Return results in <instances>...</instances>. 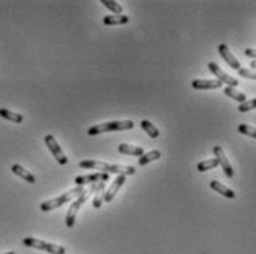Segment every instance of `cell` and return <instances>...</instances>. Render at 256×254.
<instances>
[{
    "mask_svg": "<svg viewBox=\"0 0 256 254\" xmlns=\"http://www.w3.org/2000/svg\"><path fill=\"white\" fill-rule=\"evenodd\" d=\"M80 168H89V170H99V173H117L125 176H132L136 173V168L133 165H120V164H108L104 161L95 160H83L79 163Z\"/></svg>",
    "mask_w": 256,
    "mask_h": 254,
    "instance_id": "6da1fadb",
    "label": "cell"
},
{
    "mask_svg": "<svg viewBox=\"0 0 256 254\" xmlns=\"http://www.w3.org/2000/svg\"><path fill=\"white\" fill-rule=\"evenodd\" d=\"M96 186H98V183L96 185H91V188L89 189H84L77 198H76V201L70 206V209H68V211H67V216H65V224H67V228H73L74 226V222H76V217H77V213H79V210H80V207L88 201V198L89 196L96 191Z\"/></svg>",
    "mask_w": 256,
    "mask_h": 254,
    "instance_id": "7a4b0ae2",
    "label": "cell"
},
{
    "mask_svg": "<svg viewBox=\"0 0 256 254\" xmlns=\"http://www.w3.org/2000/svg\"><path fill=\"white\" fill-rule=\"evenodd\" d=\"M83 191H84L83 186H76V188H73V189L64 192L63 195L56 196V198H53V200H49V201L42 203V204H40V210H42V211H50V210L58 209V207L64 206L65 203L71 201L73 198H77V196H79Z\"/></svg>",
    "mask_w": 256,
    "mask_h": 254,
    "instance_id": "3957f363",
    "label": "cell"
},
{
    "mask_svg": "<svg viewBox=\"0 0 256 254\" xmlns=\"http://www.w3.org/2000/svg\"><path fill=\"white\" fill-rule=\"evenodd\" d=\"M135 127V123L132 120H123V121H108V123H101L96 126L89 127L88 134L89 136H96L105 132H117V130H132Z\"/></svg>",
    "mask_w": 256,
    "mask_h": 254,
    "instance_id": "277c9868",
    "label": "cell"
},
{
    "mask_svg": "<svg viewBox=\"0 0 256 254\" xmlns=\"http://www.w3.org/2000/svg\"><path fill=\"white\" fill-rule=\"evenodd\" d=\"M24 245L27 247H32V248H37V250H43L49 254H65L67 250L65 247L63 245H56V244H49V242H45L42 239H37V238H32V237H27L24 238Z\"/></svg>",
    "mask_w": 256,
    "mask_h": 254,
    "instance_id": "5b68a950",
    "label": "cell"
},
{
    "mask_svg": "<svg viewBox=\"0 0 256 254\" xmlns=\"http://www.w3.org/2000/svg\"><path fill=\"white\" fill-rule=\"evenodd\" d=\"M45 144H46V147L49 148V151L52 152V155L55 157V160L58 161V164L65 165V164L68 163L67 155L64 154V151L61 149V147L58 145V142H56V139H55L53 134H46V136H45Z\"/></svg>",
    "mask_w": 256,
    "mask_h": 254,
    "instance_id": "8992f818",
    "label": "cell"
},
{
    "mask_svg": "<svg viewBox=\"0 0 256 254\" xmlns=\"http://www.w3.org/2000/svg\"><path fill=\"white\" fill-rule=\"evenodd\" d=\"M208 67H209V70L212 71V74L216 75V80H219L222 84L225 83L228 88H237V86H239V80L234 78V77H231V75H228L224 70H221V67H219L216 62H209Z\"/></svg>",
    "mask_w": 256,
    "mask_h": 254,
    "instance_id": "52a82bcc",
    "label": "cell"
},
{
    "mask_svg": "<svg viewBox=\"0 0 256 254\" xmlns=\"http://www.w3.org/2000/svg\"><path fill=\"white\" fill-rule=\"evenodd\" d=\"M110 179V175L107 173H94V175H86V176H77L74 179V183L77 186H84V185H96L101 182H107Z\"/></svg>",
    "mask_w": 256,
    "mask_h": 254,
    "instance_id": "ba28073f",
    "label": "cell"
},
{
    "mask_svg": "<svg viewBox=\"0 0 256 254\" xmlns=\"http://www.w3.org/2000/svg\"><path fill=\"white\" fill-rule=\"evenodd\" d=\"M213 154H215V157L218 158V161H219V164H221V167H222V170L225 172L226 178L231 179V178L234 176V170H233V167H231L228 158L225 157L224 149H222L221 147H213Z\"/></svg>",
    "mask_w": 256,
    "mask_h": 254,
    "instance_id": "9c48e42d",
    "label": "cell"
},
{
    "mask_svg": "<svg viewBox=\"0 0 256 254\" xmlns=\"http://www.w3.org/2000/svg\"><path fill=\"white\" fill-rule=\"evenodd\" d=\"M218 52H219V55L222 56V60L226 62V64H228L233 70H240L241 67H240V62L237 61V58H236V56L230 52V49H228V46H226V45H224V43H221L219 45V47H218Z\"/></svg>",
    "mask_w": 256,
    "mask_h": 254,
    "instance_id": "30bf717a",
    "label": "cell"
},
{
    "mask_svg": "<svg viewBox=\"0 0 256 254\" xmlns=\"http://www.w3.org/2000/svg\"><path fill=\"white\" fill-rule=\"evenodd\" d=\"M126 182V176L125 175H119L116 179H114V182H112L111 185H110V188L105 191V195H104V201L105 203H110V201H112V198L116 196V194L119 192V189L123 186V183Z\"/></svg>",
    "mask_w": 256,
    "mask_h": 254,
    "instance_id": "8fae6325",
    "label": "cell"
},
{
    "mask_svg": "<svg viewBox=\"0 0 256 254\" xmlns=\"http://www.w3.org/2000/svg\"><path fill=\"white\" fill-rule=\"evenodd\" d=\"M191 86L195 90H209L222 88V83L219 80H194Z\"/></svg>",
    "mask_w": 256,
    "mask_h": 254,
    "instance_id": "7c38bea8",
    "label": "cell"
},
{
    "mask_svg": "<svg viewBox=\"0 0 256 254\" xmlns=\"http://www.w3.org/2000/svg\"><path fill=\"white\" fill-rule=\"evenodd\" d=\"M11 170H12V173L14 175H16V176H19L21 179H24L25 182H28V183H32V185H34L36 183V178L28 172V170H25V168L22 167V165H19V164H14L12 167H11Z\"/></svg>",
    "mask_w": 256,
    "mask_h": 254,
    "instance_id": "4fadbf2b",
    "label": "cell"
},
{
    "mask_svg": "<svg viewBox=\"0 0 256 254\" xmlns=\"http://www.w3.org/2000/svg\"><path fill=\"white\" fill-rule=\"evenodd\" d=\"M209 185H210V188H212L213 191H216L218 194L224 195L225 198H230V200H234V198H236V194H234V191H233V189H230V188H226V186H225V185H222L221 182H218V180H212Z\"/></svg>",
    "mask_w": 256,
    "mask_h": 254,
    "instance_id": "5bb4252c",
    "label": "cell"
},
{
    "mask_svg": "<svg viewBox=\"0 0 256 254\" xmlns=\"http://www.w3.org/2000/svg\"><path fill=\"white\" fill-rule=\"evenodd\" d=\"M119 152L125 154V155H135V157H142L145 154L142 147H135V145H129V144H120Z\"/></svg>",
    "mask_w": 256,
    "mask_h": 254,
    "instance_id": "9a60e30c",
    "label": "cell"
},
{
    "mask_svg": "<svg viewBox=\"0 0 256 254\" xmlns=\"http://www.w3.org/2000/svg\"><path fill=\"white\" fill-rule=\"evenodd\" d=\"M0 117H3V119L9 120L12 123H16V124H19V123L24 121V117L21 114H18V112H14V111H9L6 108H0Z\"/></svg>",
    "mask_w": 256,
    "mask_h": 254,
    "instance_id": "2e32d148",
    "label": "cell"
},
{
    "mask_svg": "<svg viewBox=\"0 0 256 254\" xmlns=\"http://www.w3.org/2000/svg\"><path fill=\"white\" fill-rule=\"evenodd\" d=\"M129 22V16L126 15H108L104 16V24L105 25H123Z\"/></svg>",
    "mask_w": 256,
    "mask_h": 254,
    "instance_id": "e0dca14e",
    "label": "cell"
},
{
    "mask_svg": "<svg viewBox=\"0 0 256 254\" xmlns=\"http://www.w3.org/2000/svg\"><path fill=\"white\" fill-rule=\"evenodd\" d=\"M160 157H161V152H160L159 149H153V151H150V152L144 154L142 157H139L138 164H139V165H147V164H148V163H151V161H157Z\"/></svg>",
    "mask_w": 256,
    "mask_h": 254,
    "instance_id": "ac0fdd59",
    "label": "cell"
},
{
    "mask_svg": "<svg viewBox=\"0 0 256 254\" xmlns=\"http://www.w3.org/2000/svg\"><path fill=\"white\" fill-rule=\"evenodd\" d=\"M104 195H105V182H101V183H98L96 191H95V198H94L95 209H101V206L104 203Z\"/></svg>",
    "mask_w": 256,
    "mask_h": 254,
    "instance_id": "d6986e66",
    "label": "cell"
},
{
    "mask_svg": "<svg viewBox=\"0 0 256 254\" xmlns=\"http://www.w3.org/2000/svg\"><path fill=\"white\" fill-rule=\"evenodd\" d=\"M224 93H225L226 96H230L231 99L240 102V104H244V102L247 101L246 95L241 93V92H239V90H236L234 88H224Z\"/></svg>",
    "mask_w": 256,
    "mask_h": 254,
    "instance_id": "ffe728a7",
    "label": "cell"
},
{
    "mask_svg": "<svg viewBox=\"0 0 256 254\" xmlns=\"http://www.w3.org/2000/svg\"><path fill=\"white\" fill-rule=\"evenodd\" d=\"M141 127L145 130V133L150 136V137H153V139H157L159 137V134H160V132H159V129L153 124V123H150L148 120H142L141 121Z\"/></svg>",
    "mask_w": 256,
    "mask_h": 254,
    "instance_id": "44dd1931",
    "label": "cell"
},
{
    "mask_svg": "<svg viewBox=\"0 0 256 254\" xmlns=\"http://www.w3.org/2000/svg\"><path fill=\"white\" fill-rule=\"evenodd\" d=\"M219 165V161L218 158H212V160H206V161H202L197 164V170L203 173V172H208V170H212V168L218 167Z\"/></svg>",
    "mask_w": 256,
    "mask_h": 254,
    "instance_id": "7402d4cb",
    "label": "cell"
},
{
    "mask_svg": "<svg viewBox=\"0 0 256 254\" xmlns=\"http://www.w3.org/2000/svg\"><path fill=\"white\" fill-rule=\"evenodd\" d=\"M101 5H104L107 9L114 12L116 15H122V12H123V6L119 2H112V0H101Z\"/></svg>",
    "mask_w": 256,
    "mask_h": 254,
    "instance_id": "603a6c76",
    "label": "cell"
},
{
    "mask_svg": "<svg viewBox=\"0 0 256 254\" xmlns=\"http://www.w3.org/2000/svg\"><path fill=\"white\" fill-rule=\"evenodd\" d=\"M239 132H240L241 134H246V136H249V137L256 139V127H252V126H249V124H240V126H239Z\"/></svg>",
    "mask_w": 256,
    "mask_h": 254,
    "instance_id": "cb8c5ba5",
    "label": "cell"
},
{
    "mask_svg": "<svg viewBox=\"0 0 256 254\" xmlns=\"http://www.w3.org/2000/svg\"><path fill=\"white\" fill-rule=\"evenodd\" d=\"M256 108V98L255 99H250V101H246L244 104H240L239 105V111L240 112H247V111H252Z\"/></svg>",
    "mask_w": 256,
    "mask_h": 254,
    "instance_id": "d4e9b609",
    "label": "cell"
},
{
    "mask_svg": "<svg viewBox=\"0 0 256 254\" xmlns=\"http://www.w3.org/2000/svg\"><path fill=\"white\" fill-rule=\"evenodd\" d=\"M239 74L244 78H250V80H256V71H252V70H247V68H240L239 70Z\"/></svg>",
    "mask_w": 256,
    "mask_h": 254,
    "instance_id": "484cf974",
    "label": "cell"
},
{
    "mask_svg": "<svg viewBox=\"0 0 256 254\" xmlns=\"http://www.w3.org/2000/svg\"><path fill=\"white\" fill-rule=\"evenodd\" d=\"M244 55L249 56V58H253V60L256 61V49H250V47H247V49L244 50Z\"/></svg>",
    "mask_w": 256,
    "mask_h": 254,
    "instance_id": "4316f807",
    "label": "cell"
},
{
    "mask_svg": "<svg viewBox=\"0 0 256 254\" xmlns=\"http://www.w3.org/2000/svg\"><path fill=\"white\" fill-rule=\"evenodd\" d=\"M250 67H252L253 70H256V61H252V62H250Z\"/></svg>",
    "mask_w": 256,
    "mask_h": 254,
    "instance_id": "83f0119b",
    "label": "cell"
},
{
    "mask_svg": "<svg viewBox=\"0 0 256 254\" xmlns=\"http://www.w3.org/2000/svg\"><path fill=\"white\" fill-rule=\"evenodd\" d=\"M3 254H15V253H12V251H9V253H3Z\"/></svg>",
    "mask_w": 256,
    "mask_h": 254,
    "instance_id": "f1b7e54d",
    "label": "cell"
}]
</instances>
